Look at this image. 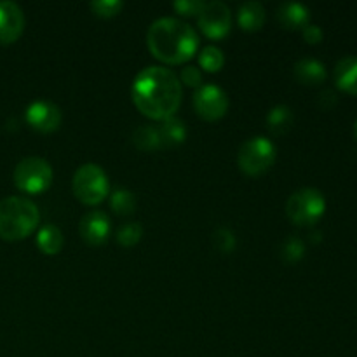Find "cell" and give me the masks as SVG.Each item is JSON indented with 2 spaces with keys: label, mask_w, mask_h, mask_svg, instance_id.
Returning a JSON list of instances; mask_svg holds the SVG:
<instances>
[{
  "label": "cell",
  "mask_w": 357,
  "mask_h": 357,
  "mask_svg": "<svg viewBox=\"0 0 357 357\" xmlns=\"http://www.w3.org/2000/svg\"><path fill=\"white\" fill-rule=\"evenodd\" d=\"M181 82L173 70L152 65L132 80L131 98L139 112L153 121L174 117L181 103Z\"/></svg>",
  "instance_id": "1"
},
{
  "label": "cell",
  "mask_w": 357,
  "mask_h": 357,
  "mask_svg": "<svg viewBox=\"0 0 357 357\" xmlns=\"http://www.w3.org/2000/svg\"><path fill=\"white\" fill-rule=\"evenodd\" d=\"M146 45L159 61L180 65L195 54L199 47V35L180 17L164 16L149 26Z\"/></svg>",
  "instance_id": "2"
},
{
  "label": "cell",
  "mask_w": 357,
  "mask_h": 357,
  "mask_svg": "<svg viewBox=\"0 0 357 357\" xmlns=\"http://www.w3.org/2000/svg\"><path fill=\"white\" fill-rule=\"evenodd\" d=\"M40 222L37 204L26 197H6L0 201V237L21 241L31 236Z\"/></svg>",
  "instance_id": "3"
},
{
  "label": "cell",
  "mask_w": 357,
  "mask_h": 357,
  "mask_svg": "<svg viewBox=\"0 0 357 357\" xmlns=\"http://www.w3.org/2000/svg\"><path fill=\"white\" fill-rule=\"evenodd\" d=\"M72 188L80 202L94 206L107 199L110 185H108V176L103 167L94 162H87L77 167V171L73 173Z\"/></svg>",
  "instance_id": "4"
},
{
  "label": "cell",
  "mask_w": 357,
  "mask_h": 357,
  "mask_svg": "<svg viewBox=\"0 0 357 357\" xmlns=\"http://www.w3.org/2000/svg\"><path fill=\"white\" fill-rule=\"evenodd\" d=\"M324 211H326V199L323 192L312 187L293 192L286 201V215L295 225H314L323 218Z\"/></svg>",
  "instance_id": "5"
},
{
  "label": "cell",
  "mask_w": 357,
  "mask_h": 357,
  "mask_svg": "<svg viewBox=\"0 0 357 357\" xmlns=\"http://www.w3.org/2000/svg\"><path fill=\"white\" fill-rule=\"evenodd\" d=\"M52 167L42 157H24L14 167V185L24 194H42L52 183Z\"/></svg>",
  "instance_id": "6"
},
{
  "label": "cell",
  "mask_w": 357,
  "mask_h": 357,
  "mask_svg": "<svg viewBox=\"0 0 357 357\" xmlns=\"http://www.w3.org/2000/svg\"><path fill=\"white\" fill-rule=\"evenodd\" d=\"M275 152L278 149L271 139L265 136H255L241 145L239 153H237V164L243 173L250 174V176H258L274 164Z\"/></svg>",
  "instance_id": "7"
},
{
  "label": "cell",
  "mask_w": 357,
  "mask_h": 357,
  "mask_svg": "<svg viewBox=\"0 0 357 357\" xmlns=\"http://www.w3.org/2000/svg\"><path fill=\"white\" fill-rule=\"evenodd\" d=\"M197 23L206 37L223 38L232 26V13L225 2H204L197 14Z\"/></svg>",
  "instance_id": "8"
},
{
  "label": "cell",
  "mask_w": 357,
  "mask_h": 357,
  "mask_svg": "<svg viewBox=\"0 0 357 357\" xmlns=\"http://www.w3.org/2000/svg\"><path fill=\"white\" fill-rule=\"evenodd\" d=\"M194 108L204 121H218L229 110V98L222 87L215 84H202L194 93Z\"/></svg>",
  "instance_id": "9"
},
{
  "label": "cell",
  "mask_w": 357,
  "mask_h": 357,
  "mask_svg": "<svg viewBox=\"0 0 357 357\" xmlns=\"http://www.w3.org/2000/svg\"><path fill=\"white\" fill-rule=\"evenodd\" d=\"M26 122L38 132H52L61 124V110L56 103L45 100L31 101L24 112Z\"/></svg>",
  "instance_id": "10"
},
{
  "label": "cell",
  "mask_w": 357,
  "mask_h": 357,
  "mask_svg": "<svg viewBox=\"0 0 357 357\" xmlns=\"http://www.w3.org/2000/svg\"><path fill=\"white\" fill-rule=\"evenodd\" d=\"M24 30V14L16 2L0 0V44H13Z\"/></svg>",
  "instance_id": "11"
},
{
  "label": "cell",
  "mask_w": 357,
  "mask_h": 357,
  "mask_svg": "<svg viewBox=\"0 0 357 357\" xmlns=\"http://www.w3.org/2000/svg\"><path fill=\"white\" fill-rule=\"evenodd\" d=\"M79 234L84 243L91 246H100L110 236V218L107 213L100 209L86 213L79 223Z\"/></svg>",
  "instance_id": "12"
},
{
  "label": "cell",
  "mask_w": 357,
  "mask_h": 357,
  "mask_svg": "<svg viewBox=\"0 0 357 357\" xmlns=\"http://www.w3.org/2000/svg\"><path fill=\"white\" fill-rule=\"evenodd\" d=\"M275 16L279 23L288 30H298V28L303 30L310 21V10L300 2H284L278 7Z\"/></svg>",
  "instance_id": "13"
},
{
  "label": "cell",
  "mask_w": 357,
  "mask_h": 357,
  "mask_svg": "<svg viewBox=\"0 0 357 357\" xmlns=\"http://www.w3.org/2000/svg\"><path fill=\"white\" fill-rule=\"evenodd\" d=\"M293 75L300 84L305 86H317L326 80V66L314 58H302L293 66Z\"/></svg>",
  "instance_id": "14"
},
{
  "label": "cell",
  "mask_w": 357,
  "mask_h": 357,
  "mask_svg": "<svg viewBox=\"0 0 357 357\" xmlns=\"http://www.w3.org/2000/svg\"><path fill=\"white\" fill-rule=\"evenodd\" d=\"M333 79L338 89L357 96V56H345L335 65Z\"/></svg>",
  "instance_id": "15"
},
{
  "label": "cell",
  "mask_w": 357,
  "mask_h": 357,
  "mask_svg": "<svg viewBox=\"0 0 357 357\" xmlns=\"http://www.w3.org/2000/svg\"><path fill=\"white\" fill-rule=\"evenodd\" d=\"M239 26L246 31H257L265 23V7L260 2H244L237 13Z\"/></svg>",
  "instance_id": "16"
},
{
  "label": "cell",
  "mask_w": 357,
  "mask_h": 357,
  "mask_svg": "<svg viewBox=\"0 0 357 357\" xmlns=\"http://www.w3.org/2000/svg\"><path fill=\"white\" fill-rule=\"evenodd\" d=\"M63 234L52 223L40 227L37 234V248L45 255H58L63 248Z\"/></svg>",
  "instance_id": "17"
},
{
  "label": "cell",
  "mask_w": 357,
  "mask_h": 357,
  "mask_svg": "<svg viewBox=\"0 0 357 357\" xmlns=\"http://www.w3.org/2000/svg\"><path fill=\"white\" fill-rule=\"evenodd\" d=\"M293 121H295V117H293L291 108L286 107V105H275V107L271 108L267 115L268 129H271L272 135L278 136L288 132L291 129Z\"/></svg>",
  "instance_id": "18"
},
{
  "label": "cell",
  "mask_w": 357,
  "mask_h": 357,
  "mask_svg": "<svg viewBox=\"0 0 357 357\" xmlns=\"http://www.w3.org/2000/svg\"><path fill=\"white\" fill-rule=\"evenodd\" d=\"M159 129V135H160V142L162 145L166 146H174V145H180V143L185 142L187 138V128H185L183 121L176 117H169L166 121H162Z\"/></svg>",
  "instance_id": "19"
},
{
  "label": "cell",
  "mask_w": 357,
  "mask_h": 357,
  "mask_svg": "<svg viewBox=\"0 0 357 357\" xmlns=\"http://www.w3.org/2000/svg\"><path fill=\"white\" fill-rule=\"evenodd\" d=\"M132 142L143 152H153V150L160 149L162 142H160L159 129L153 128L150 124H143L132 132Z\"/></svg>",
  "instance_id": "20"
},
{
  "label": "cell",
  "mask_w": 357,
  "mask_h": 357,
  "mask_svg": "<svg viewBox=\"0 0 357 357\" xmlns=\"http://www.w3.org/2000/svg\"><path fill=\"white\" fill-rule=\"evenodd\" d=\"M110 206L117 215H131L136 208L135 194H132L131 190H128V188H117V190L110 195Z\"/></svg>",
  "instance_id": "21"
},
{
  "label": "cell",
  "mask_w": 357,
  "mask_h": 357,
  "mask_svg": "<svg viewBox=\"0 0 357 357\" xmlns=\"http://www.w3.org/2000/svg\"><path fill=\"white\" fill-rule=\"evenodd\" d=\"M199 65L204 68L206 72H218L225 65V56L223 51L216 45H206L199 54Z\"/></svg>",
  "instance_id": "22"
},
{
  "label": "cell",
  "mask_w": 357,
  "mask_h": 357,
  "mask_svg": "<svg viewBox=\"0 0 357 357\" xmlns=\"http://www.w3.org/2000/svg\"><path fill=\"white\" fill-rule=\"evenodd\" d=\"M279 255H281L286 264H296L305 255V244L300 237L289 236L288 239L282 241L281 248H279Z\"/></svg>",
  "instance_id": "23"
},
{
  "label": "cell",
  "mask_w": 357,
  "mask_h": 357,
  "mask_svg": "<svg viewBox=\"0 0 357 357\" xmlns=\"http://www.w3.org/2000/svg\"><path fill=\"white\" fill-rule=\"evenodd\" d=\"M142 236H143L142 225H139L138 222H128V223H124V225L119 227L117 243L121 244V246L131 248V246H135V244L139 243Z\"/></svg>",
  "instance_id": "24"
},
{
  "label": "cell",
  "mask_w": 357,
  "mask_h": 357,
  "mask_svg": "<svg viewBox=\"0 0 357 357\" xmlns=\"http://www.w3.org/2000/svg\"><path fill=\"white\" fill-rule=\"evenodd\" d=\"M91 10L100 17H112L124 7L121 0H93L89 3Z\"/></svg>",
  "instance_id": "25"
},
{
  "label": "cell",
  "mask_w": 357,
  "mask_h": 357,
  "mask_svg": "<svg viewBox=\"0 0 357 357\" xmlns=\"http://www.w3.org/2000/svg\"><path fill=\"white\" fill-rule=\"evenodd\" d=\"M213 244L222 253H230L236 248V236L229 229L222 227V229H216V232L213 234Z\"/></svg>",
  "instance_id": "26"
},
{
  "label": "cell",
  "mask_w": 357,
  "mask_h": 357,
  "mask_svg": "<svg viewBox=\"0 0 357 357\" xmlns=\"http://www.w3.org/2000/svg\"><path fill=\"white\" fill-rule=\"evenodd\" d=\"M180 82L181 86L188 87H201L202 86V73L197 66H185L180 72Z\"/></svg>",
  "instance_id": "27"
},
{
  "label": "cell",
  "mask_w": 357,
  "mask_h": 357,
  "mask_svg": "<svg viewBox=\"0 0 357 357\" xmlns=\"http://www.w3.org/2000/svg\"><path fill=\"white\" fill-rule=\"evenodd\" d=\"M202 3L204 2H199V0H176V2L173 3V7L178 14H181V16H194V14L197 16Z\"/></svg>",
  "instance_id": "28"
},
{
  "label": "cell",
  "mask_w": 357,
  "mask_h": 357,
  "mask_svg": "<svg viewBox=\"0 0 357 357\" xmlns=\"http://www.w3.org/2000/svg\"><path fill=\"white\" fill-rule=\"evenodd\" d=\"M303 33V38H305L309 44H319L321 40H323V30H321V26H317V24H307L305 28L302 30Z\"/></svg>",
  "instance_id": "29"
},
{
  "label": "cell",
  "mask_w": 357,
  "mask_h": 357,
  "mask_svg": "<svg viewBox=\"0 0 357 357\" xmlns=\"http://www.w3.org/2000/svg\"><path fill=\"white\" fill-rule=\"evenodd\" d=\"M324 101H328L326 108L333 107V105L337 103V94H335L331 89L323 91V93H321V96H319V105H321V107H323V105H324Z\"/></svg>",
  "instance_id": "30"
},
{
  "label": "cell",
  "mask_w": 357,
  "mask_h": 357,
  "mask_svg": "<svg viewBox=\"0 0 357 357\" xmlns=\"http://www.w3.org/2000/svg\"><path fill=\"white\" fill-rule=\"evenodd\" d=\"M354 132H356V138H357V119H356V122H354Z\"/></svg>",
  "instance_id": "31"
}]
</instances>
